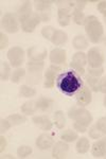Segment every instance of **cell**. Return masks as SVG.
<instances>
[{
  "label": "cell",
  "instance_id": "1",
  "mask_svg": "<svg viewBox=\"0 0 106 159\" xmlns=\"http://www.w3.org/2000/svg\"><path fill=\"white\" fill-rule=\"evenodd\" d=\"M83 80L74 70H66L56 78V87L67 97H74L83 88Z\"/></svg>",
  "mask_w": 106,
  "mask_h": 159
}]
</instances>
